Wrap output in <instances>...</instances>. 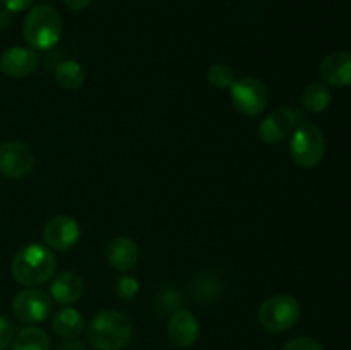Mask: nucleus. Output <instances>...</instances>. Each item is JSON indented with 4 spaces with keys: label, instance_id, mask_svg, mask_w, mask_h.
Segmentation results:
<instances>
[{
    "label": "nucleus",
    "instance_id": "1a4fd4ad",
    "mask_svg": "<svg viewBox=\"0 0 351 350\" xmlns=\"http://www.w3.org/2000/svg\"><path fill=\"white\" fill-rule=\"evenodd\" d=\"M81 226L72 216L57 215L47 222L43 229V240L47 247L55 250H69L77 244Z\"/></svg>",
    "mask_w": 351,
    "mask_h": 350
},
{
    "label": "nucleus",
    "instance_id": "9b49d317",
    "mask_svg": "<svg viewBox=\"0 0 351 350\" xmlns=\"http://www.w3.org/2000/svg\"><path fill=\"white\" fill-rule=\"evenodd\" d=\"M38 67V55L33 48L10 47L0 57V71L12 79H23Z\"/></svg>",
    "mask_w": 351,
    "mask_h": 350
},
{
    "label": "nucleus",
    "instance_id": "aec40b11",
    "mask_svg": "<svg viewBox=\"0 0 351 350\" xmlns=\"http://www.w3.org/2000/svg\"><path fill=\"white\" fill-rule=\"evenodd\" d=\"M208 81L209 84L215 86L218 89H228L230 86L233 84V71L228 64H223V62H218V64H213L211 67L208 69Z\"/></svg>",
    "mask_w": 351,
    "mask_h": 350
},
{
    "label": "nucleus",
    "instance_id": "6e6552de",
    "mask_svg": "<svg viewBox=\"0 0 351 350\" xmlns=\"http://www.w3.org/2000/svg\"><path fill=\"white\" fill-rule=\"evenodd\" d=\"M34 167V154L26 143L0 144V174L7 178H24Z\"/></svg>",
    "mask_w": 351,
    "mask_h": 350
},
{
    "label": "nucleus",
    "instance_id": "7ed1b4c3",
    "mask_svg": "<svg viewBox=\"0 0 351 350\" xmlns=\"http://www.w3.org/2000/svg\"><path fill=\"white\" fill-rule=\"evenodd\" d=\"M62 30V16L55 7L40 3L34 5L27 12L24 19L23 33L24 40L33 50H50L60 41Z\"/></svg>",
    "mask_w": 351,
    "mask_h": 350
},
{
    "label": "nucleus",
    "instance_id": "f03ea898",
    "mask_svg": "<svg viewBox=\"0 0 351 350\" xmlns=\"http://www.w3.org/2000/svg\"><path fill=\"white\" fill-rule=\"evenodd\" d=\"M132 323L117 309H103L88 326V340L98 350H122L132 338Z\"/></svg>",
    "mask_w": 351,
    "mask_h": 350
},
{
    "label": "nucleus",
    "instance_id": "dca6fc26",
    "mask_svg": "<svg viewBox=\"0 0 351 350\" xmlns=\"http://www.w3.org/2000/svg\"><path fill=\"white\" fill-rule=\"evenodd\" d=\"M51 328L60 338L74 340L84 331L86 321L81 312L74 307H64L51 318Z\"/></svg>",
    "mask_w": 351,
    "mask_h": 350
},
{
    "label": "nucleus",
    "instance_id": "4468645a",
    "mask_svg": "<svg viewBox=\"0 0 351 350\" xmlns=\"http://www.w3.org/2000/svg\"><path fill=\"white\" fill-rule=\"evenodd\" d=\"M105 257L113 270L125 273L139 263V247L129 237H115L106 246Z\"/></svg>",
    "mask_w": 351,
    "mask_h": 350
},
{
    "label": "nucleus",
    "instance_id": "393cba45",
    "mask_svg": "<svg viewBox=\"0 0 351 350\" xmlns=\"http://www.w3.org/2000/svg\"><path fill=\"white\" fill-rule=\"evenodd\" d=\"M57 350H88V349H86L84 343L74 338V340H65V342H62L60 345L57 347Z\"/></svg>",
    "mask_w": 351,
    "mask_h": 350
},
{
    "label": "nucleus",
    "instance_id": "39448f33",
    "mask_svg": "<svg viewBox=\"0 0 351 350\" xmlns=\"http://www.w3.org/2000/svg\"><path fill=\"white\" fill-rule=\"evenodd\" d=\"M300 302L290 294H278L261 304L259 321L269 333H283L293 328L300 319Z\"/></svg>",
    "mask_w": 351,
    "mask_h": 350
},
{
    "label": "nucleus",
    "instance_id": "f257e3e1",
    "mask_svg": "<svg viewBox=\"0 0 351 350\" xmlns=\"http://www.w3.org/2000/svg\"><path fill=\"white\" fill-rule=\"evenodd\" d=\"M57 270V257L43 244H29L14 256L10 273L14 280L27 288L47 283Z\"/></svg>",
    "mask_w": 351,
    "mask_h": 350
},
{
    "label": "nucleus",
    "instance_id": "20e7f679",
    "mask_svg": "<svg viewBox=\"0 0 351 350\" xmlns=\"http://www.w3.org/2000/svg\"><path fill=\"white\" fill-rule=\"evenodd\" d=\"M326 153V139L321 127L312 122H300L291 132L290 156L295 165L312 168L319 165Z\"/></svg>",
    "mask_w": 351,
    "mask_h": 350
},
{
    "label": "nucleus",
    "instance_id": "ddd939ff",
    "mask_svg": "<svg viewBox=\"0 0 351 350\" xmlns=\"http://www.w3.org/2000/svg\"><path fill=\"white\" fill-rule=\"evenodd\" d=\"M319 75L324 84L332 88H345L351 84V51H332L322 58Z\"/></svg>",
    "mask_w": 351,
    "mask_h": 350
},
{
    "label": "nucleus",
    "instance_id": "0eeeda50",
    "mask_svg": "<svg viewBox=\"0 0 351 350\" xmlns=\"http://www.w3.org/2000/svg\"><path fill=\"white\" fill-rule=\"evenodd\" d=\"M51 297L47 292L40 288H26L19 292L12 301V312L19 321L29 323H41L51 314Z\"/></svg>",
    "mask_w": 351,
    "mask_h": 350
},
{
    "label": "nucleus",
    "instance_id": "412c9836",
    "mask_svg": "<svg viewBox=\"0 0 351 350\" xmlns=\"http://www.w3.org/2000/svg\"><path fill=\"white\" fill-rule=\"evenodd\" d=\"M115 294L123 301H130L139 294V281L132 275H122L115 283Z\"/></svg>",
    "mask_w": 351,
    "mask_h": 350
},
{
    "label": "nucleus",
    "instance_id": "a878e982",
    "mask_svg": "<svg viewBox=\"0 0 351 350\" xmlns=\"http://www.w3.org/2000/svg\"><path fill=\"white\" fill-rule=\"evenodd\" d=\"M64 3L71 10H75V12H77V10H84L86 7L91 3V0H64Z\"/></svg>",
    "mask_w": 351,
    "mask_h": 350
},
{
    "label": "nucleus",
    "instance_id": "f8f14e48",
    "mask_svg": "<svg viewBox=\"0 0 351 350\" xmlns=\"http://www.w3.org/2000/svg\"><path fill=\"white\" fill-rule=\"evenodd\" d=\"M167 333L175 347L187 349L197 342L201 328H199V321L192 312H189L187 309H178L170 316Z\"/></svg>",
    "mask_w": 351,
    "mask_h": 350
},
{
    "label": "nucleus",
    "instance_id": "9d476101",
    "mask_svg": "<svg viewBox=\"0 0 351 350\" xmlns=\"http://www.w3.org/2000/svg\"><path fill=\"white\" fill-rule=\"evenodd\" d=\"M298 115L291 108L273 110L259 124V137L266 144H280L290 136L298 126Z\"/></svg>",
    "mask_w": 351,
    "mask_h": 350
},
{
    "label": "nucleus",
    "instance_id": "6ab92c4d",
    "mask_svg": "<svg viewBox=\"0 0 351 350\" xmlns=\"http://www.w3.org/2000/svg\"><path fill=\"white\" fill-rule=\"evenodd\" d=\"M55 79H57V82L62 88L74 91V89L82 86V82L86 79V72L79 62L65 60L60 62L57 65V69H55Z\"/></svg>",
    "mask_w": 351,
    "mask_h": 350
},
{
    "label": "nucleus",
    "instance_id": "b1692460",
    "mask_svg": "<svg viewBox=\"0 0 351 350\" xmlns=\"http://www.w3.org/2000/svg\"><path fill=\"white\" fill-rule=\"evenodd\" d=\"M34 0H2L3 9H7L9 12H23L27 7H31Z\"/></svg>",
    "mask_w": 351,
    "mask_h": 350
},
{
    "label": "nucleus",
    "instance_id": "2eb2a0df",
    "mask_svg": "<svg viewBox=\"0 0 351 350\" xmlns=\"http://www.w3.org/2000/svg\"><path fill=\"white\" fill-rule=\"evenodd\" d=\"M82 292H84V283L75 271H62L51 280L50 297L55 299L58 304H74L82 297Z\"/></svg>",
    "mask_w": 351,
    "mask_h": 350
},
{
    "label": "nucleus",
    "instance_id": "f3484780",
    "mask_svg": "<svg viewBox=\"0 0 351 350\" xmlns=\"http://www.w3.org/2000/svg\"><path fill=\"white\" fill-rule=\"evenodd\" d=\"M12 347L14 350H50V336L43 328L27 326L14 336Z\"/></svg>",
    "mask_w": 351,
    "mask_h": 350
},
{
    "label": "nucleus",
    "instance_id": "4be33fe9",
    "mask_svg": "<svg viewBox=\"0 0 351 350\" xmlns=\"http://www.w3.org/2000/svg\"><path fill=\"white\" fill-rule=\"evenodd\" d=\"M283 350H324L317 340L311 338V336H298V338L290 340Z\"/></svg>",
    "mask_w": 351,
    "mask_h": 350
},
{
    "label": "nucleus",
    "instance_id": "423d86ee",
    "mask_svg": "<svg viewBox=\"0 0 351 350\" xmlns=\"http://www.w3.org/2000/svg\"><path fill=\"white\" fill-rule=\"evenodd\" d=\"M230 98L233 106L243 115H259L269 103V91L261 79L252 75H243L233 81L230 86Z\"/></svg>",
    "mask_w": 351,
    "mask_h": 350
},
{
    "label": "nucleus",
    "instance_id": "5701e85b",
    "mask_svg": "<svg viewBox=\"0 0 351 350\" xmlns=\"http://www.w3.org/2000/svg\"><path fill=\"white\" fill-rule=\"evenodd\" d=\"M14 342V326L7 318L0 316V350H5Z\"/></svg>",
    "mask_w": 351,
    "mask_h": 350
},
{
    "label": "nucleus",
    "instance_id": "a211bd4d",
    "mask_svg": "<svg viewBox=\"0 0 351 350\" xmlns=\"http://www.w3.org/2000/svg\"><path fill=\"white\" fill-rule=\"evenodd\" d=\"M302 105L307 112L321 113L331 105V91L322 82H312L302 91Z\"/></svg>",
    "mask_w": 351,
    "mask_h": 350
},
{
    "label": "nucleus",
    "instance_id": "bb28decb",
    "mask_svg": "<svg viewBox=\"0 0 351 350\" xmlns=\"http://www.w3.org/2000/svg\"><path fill=\"white\" fill-rule=\"evenodd\" d=\"M10 26V12L7 9H0V31Z\"/></svg>",
    "mask_w": 351,
    "mask_h": 350
}]
</instances>
